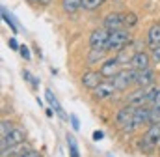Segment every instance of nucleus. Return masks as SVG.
I'll use <instances>...</instances> for the list:
<instances>
[{
    "mask_svg": "<svg viewBox=\"0 0 160 157\" xmlns=\"http://www.w3.org/2000/svg\"><path fill=\"white\" fill-rule=\"evenodd\" d=\"M134 111H136V107H132V105H125V107H121L119 111L116 112V123L119 125L123 131H127V133H130V131H134V123H132V120H134Z\"/></svg>",
    "mask_w": 160,
    "mask_h": 157,
    "instance_id": "f03ea898",
    "label": "nucleus"
},
{
    "mask_svg": "<svg viewBox=\"0 0 160 157\" xmlns=\"http://www.w3.org/2000/svg\"><path fill=\"white\" fill-rule=\"evenodd\" d=\"M67 144H69V152H71V157H80V154H78V146H77V140H75L71 135H67Z\"/></svg>",
    "mask_w": 160,
    "mask_h": 157,
    "instance_id": "393cba45",
    "label": "nucleus"
},
{
    "mask_svg": "<svg viewBox=\"0 0 160 157\" xmlns=\"http://www.w3.org/2000/svg\"><path fill=\"white\" fill-rule=\"evenodd\" d=\"M30 4H39V0H28Z\"/></svg>",
    "mask_w": 160,
    "mask_h": 157,
    "instance_id": "72a5a7b5",
    "label": "nucleus"
},
{
    "mask_svg": "<svg viewBox=\"0 0 160 157\" xmlns=\"http://www.w3.org/2000/svg\"><path fill=\"white\" fill-rule=\"evenodd\" d=\"M132 123H134V129H136V127H142V125H145V123H151V109H147L145 105H143V107H136Z\"/></svg>",
    "mask_w": 160,
    "mask_h": 157,
    "instance_id": "2eb2a0df",
    "label": "nucleus"
},
{
    "mask_svg": "<svg viewBox=\"0 0 160 157\" xmlns=\"http://www.w3.org/2000/svg\"><path fill=\"white\" fill-rule=\"evenodd\" d=\"M106 157H114V155H112V154H110V155H106Z\"/></svg>",
    "mask_w": 160,
    "mask_h": 157,
    "instance_id": "f704fd0d",
    "label": "nucleus"
},
{
    "mask_svg": "<svg viewBox=\"0 0 160 157\" xmlns=\"http://www.w3.org/2000/svg\"><path fill=\"white\" fill-rule=\"evenodd\" d=\"M21 157H43L39 154V152H36V150H30L28 154H24V155H21Z\"/></svg>",
    "mask_w": 160,
    "mask_h": 157,
    "instance_id": "7c9ffc66",
    "label": "nucleus"
},
{
    "mask_svg": "<svg viewBox=\"0 0 160 157\" xmlns=\"http://www.w3.org/2000/svg\"><path fill=\"white\" fill-rule=\"evenodd\" d=\"M151 60L157 62V64H160V45L151 47Z\"/></svg>",
    "mask_w": 160,
    "mask_h": 157,
    "instance_id": "bb28decb",
    "label": "nucleus"
},
{
    "mask_svg": "<svg viewBox=\"0 0 160 157\" xmlns=\"http://www.w3.org/2000/svg\"><path fill=\"white\" fill-rule=\"evenodd\" d=\"M134 80H136V69H132V68L130 69H121L119 73L112 78V82L118 88V92H125Z\"/></svg>",
    "mask_w": 160,
    "mask_h": 157,
    "instance_id": "20e7f679",
    "label": "nucleus"
},
{
    "mask_svg": "<svg viewBox=\"0 0 160 157\" xmlns=\"http://www.w3.org/2000/svg\"><path fill=\"white\" fill-rule=\"evenodd\" d=\"M127 103L132 105V107H143V105H147V88H140L138 86V90L130 92V95L127 97Z\"/></svg>",
    "mask_w": 160,
    "mask_h": 157,
    "instance_id": "4468645a",
    "label": "nucleus"
},
{
    "mask_svg": "<svg viewBox=\"0 0 160 157\" xmlns=\"http://www.w3.org/2000/svg\"><path fill=\"white\" fill-rule=\"evenodd\" d=\"M71 123H73V129H75V131H78L80 129V120H78V116H75V114H71Z\"/></svg>",
    "mask_w": 160,
    "mask_h": 157,
    "instance_id": "c85d7f7f",
    "label": "nucleus"
},
{
    "mask_svg": "<svg viewBox=\"0 0 160 157\" xmlns=\"http://www.w3.org/2000/svg\"><path fill=\"white\" fill-rule=\"evenodd\" d=\"M158 148H160V144H158Z\"/></svg>",
    "mask_w": 160,
    "mask_h": 157,
    "instance_id": "c9c22d12",
    "label": "nucleus"
},
{
    "mask_svg": "<svg viewBox=\"0 0 160 157\" xmlns=\"http://www.w3.org/2000/svg\"><path fill=\"white\" fill-rule=\"evenodd\" d=\"M101 75L104 78H114L118 73L121 71V64L118 62V58L116 56H112V58H106V60H102V64H101Z\"/></svg>",
    "mask_w": 160,
    "mask_h": 157,
    "instance_id": "423d86ee",
    "label": "nucleus"
},
{
    "mask_svg": "<svg viewBox=\"0 0 160 157\" xmlns=\"http://www.w3.org/2000/svg\"><path fill=\"white\" fill-rule=\"evenodd\" d=\"M147 43H149L151 47L160 45V23L151 24V28L147 30Z\"/></svg>",
    "mask_w": 160,
    "mask_h": 157,
    "instance_id": "f3484780",
    "label": "nucleus"
},
{
    "mask_svg": "<svg viewBox=\"0 0 160 157\" xmlns=\"http://www.w3.org/2000/svg\"><path fill=\"white\" fill-rule=\"evenodd\" d=\"M82 2H84V9H89V11L99 9L104 4V0H82Z\"/></svg>",
    "mask_w": 160,
    "mask_h": 157,
    "instance_id": "5701e85b",
    "label": "nucleus"
},
{
    "mask_svg": "<svg viewBox=\"0 0 160 157\" xmlns=\"http://www.w3.org/2000/svg\"><path fill=\"white\" fill-rule=\"evenodd\" d=\"M45 99H47V103H48V105L52 107V111H54V112H56L58 116L62 118V120H65V122H67V114L63 112L62 105L58 103V99H56V95L52 94V90H50V88H47V92H45Z\"/></svg>",
    "mask_w": 160,
    "mask_h": 157,
    "instance_id": "dca6fc26",
    "label": "nucleus"
},
{
    "mask_svg": "<svg viewBox=\"0 0 160 157\" xmlns=\"http://www.w3.org/2000/svg\"><path fill=\"white\" fill-rule=\"evenodd\" d=\"M151 54L143 52V51H136L132 54V60H130V68L136 69V71H142V69H147L151 68Z\"/></svg>",
    "mask_w": 160,
    "mask_h": 157,
    "instance_id": "6e6552de",
    "label": "nucleus"
},
{
    "mask_svg": "<svg viewBox=\"0 0 160 157\" xmlns=\"http://www.w3.org/2000/svg\"><path fill=\"white\" fill-rule=\"evenodd\" d=\"M13 129H15V127H13V123H11L9 120H2V123H0V135H2V137L9 135Z\"/></svg>",
    "mask_w": 160,
    "mask_h": 157,
    "instance_id": "b1692460",
    "label": "nucleus"
},
{
    "mask_svg": "<svg viewBox=\"0 0 160 157\" xmlns=\"http://www.w3.org/2000/svg\"><path fill=\"white\" fill-rule=\"evenodd\" d=\"M106 52L108 51H102V49H91L89 51V56H88V64L89 66H95V62H101Z\"/></svg>",
    "mask_w": 160,
    "mask_h": 157,
    "instance_id": "6ab92c4d",
    "label": "nucleus"
},
{
    "mask_svg": "<svg viewBox=\"0 0 160 157\" xmlns=\"http://www.w3.org/2000/svg\"><path fill=\"white\" fill-rule=\"evenodd\" d=\"M2 19H4V23H6L13 32H17V23H15V19L11 17V13L6 9V6H2Z\"/></svg>",
    "mask_w": 160,
    "mask_h": 157,
    "instance_id": "aec40b11",
    "label": "nucleus"
},
{
    "mask_svg": "<svg viewBox=\"0 0 160 157\" xmlns=\"http://www.w3.org/2000/svg\"><path fill=\"white\" fill-rule=\"evenodd\" d=\"M62 8L67 13H77L78 9L84 8V2L82 0H62Z\"/></svg>",
    "mask_w": 160,
    "mask_h": 157,
    "instance_id": "a211bd4d",
    "label": "nucleus"
},
{
    "mask_svg": "<svg viewBox=\"0 0 160 157\" xmlns=\"http://www.w3.org/2000/svg\"><path fill=\"white\" fill-rule=\"evenodd\" d=\"M50 2H52V0H39V4H41V6H48Z\"/></svg>",
    "mask_w": 160,
    "mask_h": 157,
    "instance_id": "473e14b6",
    "label": "nucleus"
},
{
    "mask_svg": "<svg viewBox=\"0 0 160 157\" xmlns=\"http://www.w3.org/2000/svg\"><path fill=\"white\" fill-rule=\"evenodd\" d=\"M104 137V133L102 131H93V140H101Z\"/></svg>",
    "mask_w": 160,
    "mask_h": 157,
    "instance_id": "2f4dec72",
    "label": "nucleus"
},
{
    "mask_svg": "<svg viewBox=\"0 0 160 157\" xmlns=\"http://www.w3.org/2000/svg\"><path fill=\"white\" fill-rule=\"evenodd\" d=\"M136 24H138V15L132 13V11H127L125 13V26L127 28H134Z\"/></svg>",
    "mask_w": 160,
    "mask_h": 157,
    "instance_id": "412c9836",
    "label": "nucleus"
},
{
    "mask_svg": "<svg viewBox=\"0 0 160 157\" xmlns=\"http://www.w3.org/2000/svg\"><path fill=\"white\" fill-rule=\"evenodd\" d=\"M118 92V88L114 86V82H108V80H102L95 90H93V97L95 99H110L114 94Z\"/></svg>",
    "mask_w": 160,
    "mask_h": 157,
    "instance_id": "9d476101",
    "label": "nucleus"
},
{
    "mask_svg": "<svg viewBox=\"0 0 160 157\" xmlns=\"http://www.w3.org/2000/svg\"><path fill=\"white\" fill-rule=\"evenodd\" d=\"M116 58H118V62H119L121 66H127V64L130 66V60H132V54H130L128 51H125V49H123V51H119V52H118V56H116Z\"/></svg>",
    "mask_w": 160,
    "mask_h": 157,
    "instance_id": "4be33fe9",
    "label": "nucleus"
},
{
    "mask_svg": "<svg viewBox=\"0 0 160 157\" xmlns=\"http://www.w3.org/2000/svg\"><path fill=\"white\" fill-rule=\"evenodd\" d=\"M8 43H9V47H11L13 51H19V49H21V45H19V43H17V41H15V39H13V38L9 39Z\"/></svg>",
    "mask_w": 160,
    "mask_h": 157,
    "instance_id": "c756f323",
    "label": "nucleus"
},
{
    "mask_svg": "<svg viewBox=\"0 0 160 157\" xmlns=\"http://www.w3.org/2000/svg\"><path fill=\"white\" fill-rule=\"evenodd\" d=\"M19 52H21V56H22L24 60H30V51H28V47H26V45H21Z\"/></svg>",
    "mask_w": 160,
    "mask_h": 157,
    "instance_id": "cd10ccee",
    "label": "nucleus"
},
{
    "mask_svg": "<svg viewBox=\"0 0 160 157\" xmlns=\"http://www.w3.org/2000/svg\"><path fill=\"white\" fill-rule=\"evenodd\" d=\"M30 150H34V148L24 140L21 144L9 146V148H2V157H21V155H24V154H28Z\"/></svg>",
    "mask_w": 160,
    "mask_h": 157,
    "instance_id": "ddd939ff",
    "label": "nucleus"
},
{
    "mask_svg": "<svg viewBox=\"0 0 160 157\" xmlns=\"http://www.w3.org/2000/svg\"><path fill=\"white\" fill-rule=\"evenodd\" d=\"M108 36L110 32L106 28H97L89 34V47L91 49H102L106 51V43H108Z\"/></svg>",
    "mask_w": 160,
    "mask_h": 157,
    "instance_id": "39448f33",
    "label": "nucleus"
},
{
    "mask_svg": "<svg viewBox=\"0 0 160 157\" xmlns=\"http://www.w3.org/2000/svg\"><path fill=\"white\" fill-rule=\"evenodd\" d=\"M125 26V13H108L104 17V28L108 32H114V30H121Z\"/></svg>",
    "mask_w": 160,
    "mask_h": 157,
    "instance_id": "9b49d317",
    "label": "nucleus"
},
{
    "mask_svg": "<svg viewBox=\"0 0 160 157\" xmlns=\"http://www.w3.org/2000/svg\"><path fill=\"white\" fill-rule=\"evenodd\" d=\"M132 41V36L128 34V30L121 28V30H114L108 36V43H106V51L108 52H119L123 49H127Z\"/></svg>",
    "mask_w": 160,
    "mask_h": 157,
    "instance_id": "f257e3e1",
    "label": "nucleus"
},
{
    "mask_svg": "<svg viewBox=\"0 0 160 157\" xmlns=\"http://www.w3.org/2000/svg\"><path fill=\"white\" fill-rule=\"evenodd\" d=\"M158 144H160V122H155V123H149V129H147V133L143 135L140 146H142L143 150L151 152V150H155Z\"/></svg>",
    "mask_w": 160,
    "mask_h": 157,
    "instance_id": "7ed1b4c3",
    "label": "nucleus"
},
{
    "mask_svg": "<svg viewBox=\"0 0 160 157\" xmlns=\"http://www.w3.org/2000/svg\"><path fill=\"white\" fill-rule=\"evenodd\" d=\"M102 75H101V71H93V69H88V71H84L82 73V78H80V82H82V86L84 88H88V90H95L101 82H102Z\"/></svg>",
    "mask_w": 160,
    "mask_h": 157,
    "instance_id": "0eeeda50",
    "label": "nucleus"
},
{
    "mask_svg": "<svg viewBox=\"0 0 160 157\" xmlns=\"http://www.w3.org/2000/svg\"><path fill=\"white\" fill-rule=\"evenodd\" d=\"M21 142H24V129H19V127H15V129H13L9 135L2 137V142H0V146H2V148H9V146L21 144Z\"/></svg>",
    "mask_w": 160,
    "mask_h": 157,
    "instance_id": "f8f14e48",
    "label": "nucleus"
},
{
    "mask_svg": "<svg viewBox=\"0 0 160 157\" xmlns=\"http://www.w3.org/2000/svg\"><path fill=\"white\" fill-rule=\"evenodd\" d=\"M155 78H157V73L153 68H147V69H142V71H136V86L140 88H149L155 84Z\"/></svg>",
    "mask_w": 160,
    "mask_h": 157,
    "instance_id": "1a4fd4ad",
    "label": "nucleus"
},
{
    "mask_svg": "<svg viewBox=\"0 0 160 157\" xmlns=\"http://www.w3.org/2000/svg\"><path fill=\"white\" fill-rule=\"evenodd\" d=\"M22 77L26 78V80H28V82H30V84H32L34 88H38V86H39V78L34 77V75H32V73H30L28 69H24V71H22Z\"/></svg>",
    "mask_w": 160,
    "mask_h": 157,
    "instance_id": "a878e982",
    "label": "nucleus"
}]
</instances>
